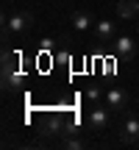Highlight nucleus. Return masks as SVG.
Masks as SVG:
<instances>
[{"label": "nucleus", "instance_id": "obj_1", "mask_svg": "<svg viewBox=\"0 0 139 150\" xmlns=\"http://www.w3.org/2000/svg\"><path fill=\"white\" fill-rule=\"evenodd\" d=\"M25 83V70H22L20 56L6 53L3 56V89L6 92H20Z\"/></svg>", "mask_w": 139, "mask_h": 150}, {"label": "nucleus", "instance_id": "obj_2", "mask_svg": "<svg viewBox=\"0 0 139 150\" xmlns=\"http://www.w3.org/2000/svg\"><path fill=\"white\" fill-rule=\"evenodd\" d=\"M39 134L45 136V139H59V136L67 134V122L61 114H42V120H39Z\"/></svg>", "mask_w": 139, "mask_h": 150}, {"label": "nucleus", "instance_id": "obj_3", "mask_svg": "<svg viewBox=\"0 0 139 150\" xmlns=\"http://www.w3.org/2000/svg\"><path fill=\"white\" fill-rule=\"evenodd\" d=\"M33 25V17L28 11H17V14H6L3 20V33H25Z\"/></svg>", "mask_w": 139, "mask_h": 150}, {"label": "nucleus", "instance_id": "obj_4", "mask_svg": "<svg viewBox=\"0 0 139 150\" xmlns=\"http://www.w3.org/2000/svg\"><path fill=\"white\" fill-rule=\"evenodd\" d=\"M109 114H111V108L109 106H100V103H95L89 111V117H86V125H89L92 134H100V131H106L109 125Z\"/></svg>", "mask_w": 139, "mask_h": 150}, {"label": "nucleus", "instance_id": "obj_5", "mask_svg": "<svg viewBox=\"0 0 139 150\" xmlns=\"http://www.w3.org/2000/svg\"><path fill=\"white\" fill-rule=\"evenodd\" d=\"M103 103L111 108V114H117V111H123V108L128 106V92H125V89H117V86H114V89H106Z\"/></svg>", "mask_w": 139, "mask_h": 150}, {"label": "nucleus", "instance_id": "obj_6", "mask_svg": "<svg viewBox=\"0 0 139 150\" xmlns=\"http://www.w3.org/2000/svg\"><path fill=\"white\" fill-rule=\"evenodd\" d=\"M120 142L123 145H136L139 142V117H128L120 125Z\"/></svg>", "mask_w": 139, "mask_h": 150}, {"label": "nucleus", "instance_id": "obj_7", "mask_svg": "<svg viewBox=\"0 0 139 150\" xmlns=\"http://www.w3.org/2000/svg\"><path fill=\"white\" fill-rule=\"evenodd\" d=\"M114 53H117L120 59H134L136 56V42L131 36H117L114 39Z\"/></svg>", "mask_w": 139, "mask_h": 150}, {"label": "nucleus", "instance_id": "obj_8", "mask_svg": "<svg viewBox=\"0 0 139 150\" xmlns=\"http://www.w3.org/2000/svg\"><path fill=\"white\" fill-rule=\"evenodd\" d=\"M95 33L100 42H111V39H117V25L111 20H100V22H95Z\"/></svg>", "mask_w": 139, "mask_h": 150}, {"label": "nucleus", "instance_id": "obj_9", "mask_svg": "<svg viewBox=\"0 0 139 150\" xmlns=\"http://www.w3.org/2000/svg\"><path fill=\"white\" fill-rule=\"evenodd\" d=\"M117 14L123 20H134L139 14V0H117Z\"/></svg>", "mask_w": 139, "mask_h": 150}, {"label": "nucleus", "instance_id": "obj_10", "mask_svg": "<svg viewBox=\"0 0 139 150\" xmlns=\"http://www.w3.org/2000/svg\"><path fill=\"white\" fill-rule=\"evenodd\" d=\"M70 22H72V28H75V31H81V33H84V31H89V28H92V17L86 14V11H72Z\"/></svg>", "mask_w": 139, "mask_h": 150}, {"label": "nucleus", "instance_id": "obj_11", "mask_svg": "<svg viewBox=\"0 0 139 150\" xmlns=\"http://www.w3.org/2000/svg\"><path fill=\"white\" fill-rule=\"evenodd\" d=\"M56 45H59V39H56V36H42V39H39V53H42V56H50L56 50Z\"/></svg>", "mask_w": 139, "mask_h": 150}, {"label": "nucleus", "instance_id": "obj_12", "mask_svg": "<svg viewBox=\"0 0 139 150\" xmlns=\"http://www.w3.org/2000/svg\"><path fill=\"white\" fill-rule=\"evenodd\" d=\"M103 97H106V92L97 89V86H89V89H86V100H89V103H100Z\"/></svg>", "mask_w": 139, "mask_h": 150}, {"label": "nucleus", "instance_id": "obj_13", "mask_svg": "<svg viewBox=\"0 0 139 150\" xmlns=\"http://www.w3.org/2000/svg\"><path fill=\"white\" fill-rule=\"evenodd\" d=\"M64 147H67V150H81V147H84V142L70 136V139H64Z\"/></svg>", "mask_w": 139, "mask_h": 150}, {"label": "nucleus", "instance_id": "obj_14", "mask_svg": "<svg viewBox=\"0 0 139 150\" xmlns=\"http://www.w3.org/2000/svg\"><path fill=\"white\" fill-rule=\"evenodd\" d=\"M114 72H117V70H114V61H106V64H103V75H106V78H111Z\"/></svg>", "mask_w": 139, "mask_h": 150}, {"label": "nucleus", "instance_id": "obj_15", "mask_svg": "<svg viewBox=\"0 0 139 150\" xmlns=\"http://www.w3.org/2000/svg\"><path fill=\"white\" fill-rule=\"evenodd\" d=\"M136 28H139V25H136Z\"/></svg>", "mask_w": 139, "mask_h": 150}]
</instances>
